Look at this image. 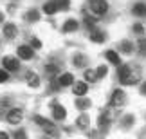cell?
<instances>
[{"label":"cell","instance_id":"6da1fadb","mask_svg":"<svg viewBox=\"0 0 146 139\" xmlns=\"http://www.w3.org/2000/svg\"><path fill=\"white\" fill-rule=\"evenodd\" d=\"M115 78L123 87H137L144 78H143V69L133 63H123L115 69Z\"/></svg>","mask_w":146,"mask_h":139},{"label":"cell","instance_id":"7a4b0ae2","mask_svg":"<svg viewBox=\"0 0 146 139\" xmlns=\"http://www.w3.org/2000/svg\"><path fill=\"white\" fill-rule=\"evenodd\" d=\"M83 7H85L90 15H94L96 18L101 20V18H105V16L110 13L112 0H85Z\"/></svg>","mask_w":146,"mask_h":139},{"label":"cell","instance_id":"3957f363","mask_svg":"<svg viewBox=\"0 0 146 139\" xmlns=\"http://www.w3.org/2000/svg\"><path fill=\"white\" fill-rule=\"evenodd\" d=\"M0 36H2V40H5L7 43L16 42L18 36H20V25L16 24L15 20H7L2 27H0Z\"/></svg>","mask_w":146,"mask_h":139},{"label":"cell","instance_id":"277c9868","mask_svg":"<svg viewBox=\"0 0 146 139\" xmlns=\"http://www.w3.org/2000/svg\"><path fill=\"white\" fill-rule=\"evenodd\" d=\"M81 27H83L81 18H78L74 15H67L60 24V31L63 33V35H76V33L81 31Z\"/></svg>","mask_w":146,"mask_h":139},{"label":"cell","instance_id":"5b68a950","mask_svg":"<svg viewBox=\"0 0 146 139\" xmlns=\"http://www.w3.org/2000/svg\"><path fill=\"white\" fill-rule=\"evenodd\" d=\"M22 60L16 56V54H4L2 58H0V67H4L7 72H11V74H18V72H22Z\"/></svg>","mask_w":146,"mask_h":139},{"label":"cell","instance_id":"8992f818","mask_svg":"<svg viewBox=\"0 0 146 139\" xmlns=\"http://www.w3.org/2000/svg\"><path fill=\"white\" fill-rule=\"evenodd\" d=\"M126 101H128V94H126V90L123 87H115L114 90L110 92V96H108V107L110 108H123L126 105Z\"/></svg>","mask_w":146,"mask_h":139},{"label":"cell","instance_id":"52a82bcc","mask_svg":"<svg viewBox=\"0 0 146 139\" xmlns=\"http://www.w3.org/2000/svg\"><path fill=\"white\" fill-rule=\"evenodd\" d=\"M20 18L29 25H36V24L42 22L43 13H42L40 7H36V5H29V7H25L24 11H20Z\"/></svg>","mask_w":146,"mask_h":139},{"label":"cell","instance_id":"ba28073f","mask_svg":"<svg viewBox=\"0 0 146 139\" xmlns=\"http://www.w3.org/2000/svg\"><path fill=\"white\" fill-rule=\"evenodd\" d=\"M49 108H50V118L52 121H65L67 116H69V110L63 103H60L56 98H52L49 101Z\"/></svg>","mask_w":146,"mask_h":139},{"label":"cell","instance_id":"9c48e42d","mask_svg":"<svg viewBox=\"0 0 146 139\" xmlns=\"http://www.w3.org/2000/svg\"><path fill=\"white\" fill-rule=\"evenodd\" d=\"M70 65L76 70H85V69L90 67V56L83 51H76V53L70 54Z\"/></svg>","mask_w":146,"mask_h":139},{"label":"cell","instance_id":"30bf717a","mask_svg":"<svg viewBox=\"0 0 146 139\" xmlns=\"http://www.w3.org/2000/svg\"><path fill=\"white\" fill-rule=\"evenodd\" d=\"M87 38L92 45H105V43L108 42V33H106V29L98 25V27H94L92 31L87 33Z\"/></svg>","mask_w":146,"mask_h":139},{"label":"cell","instance_id":"8fae6325","mask_svg":"<svg viewBox=\"0 0 146 139\" xmlns=\"http://www.w3.org/2000/svg\"><path fill=\"white\" fill-rule=\"evenodd\" d=\"M15 54L24 63H29V62H33V60L36 58V51L29 45V43H18V45L15 47Z\"/></svg>","mask_w":146,"mask_h":139},{"label":"cell","instance_id":"7c38bea8","mask_svg":"<svg viewBox=\"0 0 146 139\" xmlns=\"http://www.w3.org/2000/svg\"><path fill=\"white\" fill-rule=\"evenodd\" d=\"M115 49L121 53V56H133V54H137V43L130 40V38H121L117 42Z\"/></svg>","mask_w":146,"mask_h":139},{"label":"cell","instance_id":"4fadbf2b","mask_svg":"<svg viewBox=\"0 0 146 139\" xmlns=\"http://www.w3.org/2000/svg\"><path fill=\"white\" fill-rule=\"evenodd\" d=\"M4 118H5V123H7V125L18 126V125H22L25 114H24V110H22L20 107H11V108H7V112H5Z\"/></svg>","mask_w":146,"mask_h":139},{"label":"cell","instance_id":"5bb4252c","mask_svg":"<svg viewBox=\"0 0 146 139\" xmlns=\"http://www.w3.org/2000/svg\"><path fill=\"white\" fill-rule=\"evenodd\" d=\"M33 121L40 126V128L45 132L47 136H54L56 132H58V126H56L50 119H47V118H43V116H40V114H36V116H33Z\"/></svg>","mask_w":146,"mask_h":139},{"label":"cell","instance_id":"9a60e30c","mask_svg":"<svg viewBox=\"0 0 146 139\" xmlns=\"http://www.w3.org/2000/svg\"><path fill=\"white\" fill-rule=\"evenodd\" d=\"M101 56L105 58V62L110 65V67H119V65H123L125 62H123V56H121V53L117 51V49H105L103 54Z\"/></svg>","mask_w":146,"mask_h":139},{"label":"cell","instance_id":"2e32d148","mask_svg":"<svg viewBox=\"0 0 146 139\" xmlns=\"http://www.w3.org/2000/svg\"><path fill=\"white\" fill-rule=\"evenodd\" d=\"M112 123H114V112H112L110 108H105V110H101V112L98 114V118H96L98 128L106 130V128H110Z\"/></svg>","mask_w":146,"mask_h":139},{"label":"cell","instance_id":"e0dca14e","mask_svg":"<svg viewBox=\"0 0 146 139\" xmlns=\"http://www.w3.org/2000/svg\"><path fill=\"white\" fill-rule=\"evenodd\" d=\"M76 81H78V80H76L74 72H70V70H61L60 74H58V78H56V83L60 85L61 90H65V88H70Z\"/></svg>","mask_w":146,"mask_h":139},{"label":"cell","instance_id":"ac0fdd59","mask_svg":"<svg viewBox=\"0 0 146 139\" xmlns=\"http://www.w3.org/2000/svg\"><path fill=\"white\" fill-rule=\"evenodd\" d=\"M130 15L133 20H144L146 18V0H133L130 4Z\"/></svg>","mask_w":146,"mask_h":139},{"label":"cell","instance_id":"d6986e66","mask_svg":"<svg viewBox=\"0 0 146 139\" xmlns=\"http://www.w3.org/2000/svg\"><path fill=\"white\" fill-rule=\"evenodd\" d=\"M24 81H25V85L33 88V90H40L42 88V76L38 74L36 70H27L25 72V78H24Z\"/></svg>","mask_w":146,"mask_h":139},{"label":"cell","instance_id":"ffe728a7","mask_svg":"<svg viewBox=\"0 0 146 139\" xmlns=\"http://www.w3.org/2000/svg\"><path fill=\"white\" fill-rule=\"evenodd\" d=\"M40 9H42L43 16H49V18H54V16L60 15V7L54 0H43L40 4Z\"/></svg>","mask_w":146,"mask_h":139},{"label":"cell","instance_id":"44dd1931","mask_svg":"<svg viewBox=\"0 0 146 139\" xmlns=\"http://www.w3.org/2000/svg\"><path fill=\"white\" fill-rule=\"evenodd\" d=\"M70 92L74 98H83V96H88V92H90V85L85 81V80H78L74 85L70 87Z\"/></svg>","mask_w":146,"mask_h":139},{"label":"cell","instance_id":"7402d4cb","mask_svg":"<svg viewBox=\"0 0 146 139\" xmlns=\"http://www.w3.org/2000/svg\"><path fill=\"white\" fill-rule=\"evenodd\" d=\"M92 107H94V101H92V98H88V96L74 99V108L78 110V112H88Z\"/></svg>","mask_w":146,"mask_h":139},{"label":"cell","instance_id":"603a6c76","mask_svg":"<svg viewBox=\"0 0 146 139\" xmlns=\"http://www.w3.org/2000/svg\"><path fill=\"white\" fill-rule=\"evenodd\" d=\"M74 125H76V128H80V130H88L90 125H92V118L87 112H80L74 119Z\"/></svg>","mask_w":146,"mask_h":139},{"label":"cell","instance_id":"cb8c5ba5","mask_svg":"<svg viewBox=\"0 0 146 139\" xmlns=\"http://www.w3.org/2000/svg\"><path fill=\"white\" fill-rule=\"evenodd\" d=\"M130 33H132L133 36H137V38H144V35H146L144 22L143 20H133L132 24H130Z\"/></svg>","mask_w":146,"mask_h":139},{"label":"cell","instance_id":"d4e9b609","mask_svg":"<svg viewBox=\"0 0 146 139\" xmlns=\"http://www.w3.org/2000/svg\"><path fill=\"white\" fill-rule=\"evenodd\" d=\"M43 72H45L50 80H54V78H58V74L61 72V69H60V65L56 63V62H47L45 65H43Z\"/></svg>","mask_w":146,"mask_h":139},{"label":"cell","instance_id":"484cf974","mask_svg":"<svg viewBox=\"0 0 146 139\" xmlns=\"http://www.w3.org/2000/svg\"><path fill=\"white\" fill-rule=\"evenodd\" d=\"M83 72V80H85L88 85H96V83H99V78H98V72L94 67H88L85 70H81Z\"/></svg>","mask_w":146,"mask_h":139},{"label":"cell","instance_id":"4316f807","mask_svg":"<svg viewBox=\"0 0 146 139\" xmlns=\"http://www.w3.org/2000/svg\"><path fill=\"white\" fill-rule=\"evenodd\" d=\"M60 7V13H70L76 5V0H54Z\"/></svg>","mask_w":146,"mask_h":139},{"label":"cell","instance_id":"83f0119b","mask_svg":"<svg viewBox=\"0 0 146 139\" xmlns=\"http://www.w3.org/2000/svg\"><path fill=\"white\" fill-rule=\"evenodd\" d=\"M96 72H98V78H99V81H103L105 78H108V74H110V65L108 63H99V65H96Z\"/></svg>","mask_w":146,"mask_h":139},{"label":"cell","instance_id":"f1b7e54d","mask_svg":"<svg viewBox=\"0 0 146 139\" xmlns=\"http://www.w3.org/2000/svg\"><path fill=\"white\" fill-rule=\"evenodd\" d=\"M133 123H135V116H133L132 112H126V114H123V118H121V128H132Z\"/></svg>","mask_w":146,"mask_h":139},{"label":"cell","instance_id":"f546056e","mask_svg":"<svg viewBox=\"0 0 146 139\" xmlns=\"http://www.w3.org/2000/svg\"><path fill=\"white\" fill-rule=\"evenodd\" d=\"M29 45H31V47L38 53V51H42V49H43V42H42V38H40V36L33 35V36L29 38Z\"/></svg>","mask_w":146,"mask_h":139},{"label":"cell","instance_id":"4dcf8cb0","mask_svg":"<svg viewBox=\"0 0 146 139\" xmlns=\"http://www.w3.org/2000/svg\"><path fill=\"white\" fill-rule=\"evenodd\" d=\"M11 80V72H7L4 67H0V85H4V83H7Z\"/></svg>","mask_w":146,"mask_h":139},{"label":"cell","instance_id":"1f68e13d","mask_svg":"<svg viewBox=\"0 0 146 139\" xmlns=\"http://www.w3.org/2000/svg\"><path fill=\"white\" fill-rule=\"evenodd\" d=\"M137 94H139L141 98H146V80H143V81L137 85Z\"/></svg>","mask_w":146,"mask_h":139},{"label":"cell","instance_id":"d6a6232c","mask_svg":"<svg viewBox=\"0 0 146 139\" xmlns=\"http://www.w3.org/2000/svg\"><path fill=\"white\" fill-rule=\"evenodd\" d=\"M13 139H27V132L24 128H16L13 134Z\"/></svg>","mask_w":146,"mask_h":139},{"label":"cell","instance_id":"836d02e7","mask_svg":"<svg viewBox=\"0 0 146 139\" xmlns=\"http://www.w3.org/2000/svg\"><path fill=\"white\" fill-rule=\"evenodd\" d=\"M5 22H7V13H5V7H0V27H2Z\"/></svg>","mask_w":146,"mask_h":139},{"label":"cell","instance_id":"e575fe53","mask_svg":"<svg viewBox=\"0 0 146 139\" xmlns=\"http://www.w3.org/2000/svg\"><path fill=\"white\" fill-rule=\"evenodd\" d=\"M0 139H11V136L7 134V132H4V130H0Z\"/></svg>","mask_w":146,"mask_h":139},{"label":"cell","instance_id":"d590c367","mask_svg":"<svg viewBox=\"0 0 146 139\" xmlns=\"http://www.w3.org/2000/svg\"><path fill=\"white\" fill-rule=\"evenodd\" d=\"M4 2H5V4H20L22 0H4Z\"/></svg>","mask_w":146,"mask_h":139},{"label":"cell","instance_id":"8d00e7d4","mask_svg":"<svg viewBox=\"0 0 146 139\" xmlns=\"http://www.w3.org/2000/svg\"><path fill=\"white\" fill-rule=\"evenodd\" d=\"M42 139H54V137H50V136H45V137H42Z\"/></svg>","mask_w":146,"mask_h":139},{"label":"cell","instance_id":"74e56055","mask_svg":"<svg viewBox=\"0 0 146 139\" xmlns=\"http://www.w3.org/2000/svg\"><path fill=\"white\" fill-rule=\"evenodd\" d=\"M0 49H2V36H0Z\"/></svg>","mask_w":146,"mask_h":139},{"label":"cell","instance_id":"f35d334b","mask_svg":"<svg viewBox=\"0 0 146 139\" xmlns=\"http://www.w3.org/2000/svg\"><path fill=\"white\" fill-rule=\"evenodd\" d=\"M112 2H114V0H112Z\"/></svg>","mask_w":146,"mask_h":139}]
</instances>
